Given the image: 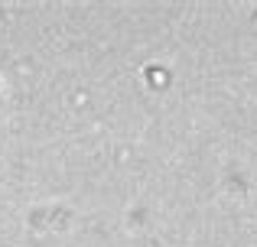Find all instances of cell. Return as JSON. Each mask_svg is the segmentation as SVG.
<instances>
[]
</instances>
